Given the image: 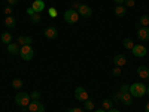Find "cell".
I'll list each match as a JSON object with an SVG mask.
<instances>
[{"instance_id":"1","label":"cell","mask_w":149,"mask_h":112,"mask_svg":"<svg viewBox=\"0 0 149 112\" xmlns=\"http://www.w3.org/2000/svg\"><path fill=\"white\" fill-rule=\"evenodd\" d=\"M128 93L133 97H136V99H140V97H143L146 94V85L143 82H134V84L130 85Z\"/></svg>"},{"instance_id":"2","label":"cell","mask_w":149,"mask_h":112,"mask_svg":"<svg viewBox=\"0 0 149 112\" xmlns=\"http://www.w3.org/2000/svg\"><path fill=\"white\" fill-rule=\"evenodd\" d=\"M30 102H31V97H30L29 93H18V94L15 96V103H17L18 106H21V108L29 106Z\"/></svg>"},{"instance_id":"3","label":"cell","mask_w":149,"mask_h":112,"mask_svg":"<svg viewBox=\"0 0 149 112\" xmlns=\"http://www.w3.org/2000/svg\"><path fill=\"white\" fill-rule=\"evenodd\" d=\"M64 21L69 22V24H76L79 21V14H78V10H74V9H69L64 12Z\"/></svg>"},{"instance_id":"4","label":"cell","mask_w":149,"mask_h":112,"mask_svg":"<svg viewBox=\"0 0 149 112\" xmlns=\"http://www.w3.org/2000/svg\"><path fill=\"white\" fill-rule=\"evenodd\" d=\"M33 54H34V51H33L31 45H24V46H21L19 55H21V58H22V60H26V61H30V60L33 58Z\"/></svg>"},{"instance_id":"5","label":"cell","mask_w":149,"mask_h":112,"mask_svg":"<svg viewBox=\"0 0 149 112\" xmlns=\"http://www.w3.org/2000/svg\"><path fill=\"white\" fill-rule=\"evenodd\" d=\"M74 97H76V100H79V102H86V100L90 99L86 90L82 88V87H78V88L74 90Z\"/></svg>"},{"instance_id":"6","label":"cell","mask_w":149,"mask_h":112,"mask_svg":"<svg viewBox=\"0 0 149 112\" xmlns=\"http://www.w3.org/2000/svg\"><path fill=\"white\" fill-rule=\"evenodd\" d=\"M131 52L134 54V57H146L148 49H146L145 45H134L131 48Z\"/></svg>"},{"instance_id":"7","label":"cell","mask_w":149,"mask_h":112,"mask_svg":"<svg viewBox=\"0 0 149 112\" xmlns=\"http://www.w3.org/2000/svg\"><path fill=\"white\" fill-rule=\"evenodd\" d=\"M27 109L30 112H45V106L39 102V100H31L30 105L27 106Z\"/></svg>"},{"instance_id":"8","label":"cell","mask_w":149,"mask_h":112,"mask_svg":"<svg viewBox=\"0 0 149 112\" xmlns=\"http://www.w3.org/2000/svg\"><path fill=\"white\" fill-rule=\"evenodd\" d=\"M78 14L79 17H84V18H90L93 15V9L90 6H86V5H81L79 9H78Z\"/></svg>"},{"instance_id":"9","label":"cell","mask_w":149,"mask_h":112,"mask_svg":"<svg viewBox=\"0 0 149 112\" xmlns=\"http://www.w3.org/2000/svg\"><path fill=\"white\" fill-rule=\"evenodd\" d=\"M137 37L140 41H149V27H139L137 29Z\"/></svg>"},{"instance_id":"10","label":"cell","mask_w":149,"mask_h":112,"mask_svg":"<svg viewBox=\"0 0 149 112\" xmlns=\"http://www.w3.org/2000/svg\"><path fill=\"white\" fill-rule=\"evenodd\" d=\"M43 34H45L46 39L52 41V39H55V37L58 36V32H57V29H55V27H48V29L43 32Z\"/></svg>"},{"instance_id":"11","label":"cell","mask_w":149,"mask_h":112,"mask_svg":"<svg viewBox=\"0 0 149 112\" xmlns=\"http://www.w3.org/2000/svg\"><path fill=\"white\" fill-rule=\"evenodd\" d=\"M31 8H33V10L36 12V14H40V12L45 9V2L43 0H34V2L31 3Z\"/></svg>"},{"instance_id":"12","label":"cell","mask_w":149,"mask_h":112,"mask_svg":"<svg viewBox=\"0 0 149 112\" xmlns=\"http://www.w3.org/2000/svg\"><path fill=\"white\" fill-rule=\"evenodd\" d=\"M119 100L122 102V105L130 106V105H133V96L130 93H121V99H119Z\"/></svg>"},{"instance_id":"13","label":"cell","mask_w":149,"mask_h":112,"mask_svg":"<svg viewBox=\"0 0 149 112\" xmlns=\"http://www.w3.org/2000/svg\"><path fill=\"white\" fill-rule=\"evenodd\" d=\"M113 63H115V66L122 67V66H125L127 58L124 57V55H121V54H118V55H115V57H113Z\"/></svg>"},{"instance_id":"14","label":"cell","mask_w":149,"mask_h":112,"mask_svg":"<svg viewBox=\"0 0 149 112\" xmlns=\"http://www.w3.org/2000/svg\"><path fill=\"white\" fill-rule=\"evenodd\" d=\"M137 75H139V78H142V79H148L149 78V69L146 66H139Z\"/></svg>"},{"instance_id":"15","label":"cell","mask_w":149,"mask_h":112,"mask_svg":"<svg viewBox=\"0 0 149 112\" xmlns=\"http://www.w3.org/2000/svg\"><path fill=\"white\" fill-rule=\"evenodd\" d=\"M31 42H33L31 37H26V36H18V37H17V43L21 45V46H24V45H31Z\"/></svg>"},{"instance_id":"16","label":"cell","mask_w":149,"mask_h":112,"mask_svg":"<svg viewBox=\"0 0 149 112\" xmlns=\"http://www.w3.org/2000/svg\"><path fill=\"white\" fill-rule=\"evenodd\" d=\"M19 51H21V48H19L18 43L10 42V43L8 45V52H9V54H19Z\"/></svg>"},{"instance_id":"17","label":"cell","mask_w":149,"mask_h":112,"mask_svg":"<svg viewBox=\"0 0 149 112\" xmlns=\"http://www.w3.org/2000/svg\"><path fill=\"white\" fill-rule=\"evenodd\" d=\"M127 14V8L124 6V5H118L116 8H115V15L116 17H124Z\"/></svg>"},{"instance_id":"18","label":"cell","mask_w":149,"mask_h":112,"mask_svg":"<svg viewBox=\"0 0 149 112\" xmlns=\"http://www.w3.org/2000/svg\"><path fill=\"white\" fill-rule=\"evenodd\" d=\"M5 24H6V27H8V29H14V27H15V24H17V20L12 17V15H9V17L5 18Z\"/></svg>"},{"instance_id":"19","label":"cell","mask_w":149,"mask_h":112,"mask_svg":"<svg viewBox=\"0 0 149 112\" xmlns=\"http://www.w3.org/2000/svg\"><path fill=\"white\" fill-rule=\"evenodd\" d=\"M0 41H2L5 45H9V43L12 42V34H10V33H8V32L2 33V36H0Z\"/></svg>"},{"instance_id":"20","label":"cell","mask_w":149,"mask_h":112,"mask_svg":"<svg viewBox=\"0 0 149 112\" xmlns=\"http://www.w3.org/2000/svg\"><path fill=\"white\" fill-rule=\"evenodd\" d=\"M139 24L142 27H148L149 26V17L148 15H143V17H140V20H139Z\"/></svg>"},{"instance_id":"21","label":"cell","mask_w":149,"mask_h":112,"mask_svg":"<svg viewBox=\"0 0 149 112\" xmlns=\"http://www.w3.org/2000/svg\"><path fill=\"white\" fill-rule=\"evenodd\" d=\"M102 108H103L104 111H109V109H112V100H110V99H104V100H103V103H102Z\"/></svg>"},{"instance_id":"22","label":"cell","mask_w":149,"mask_h":112,"mask_svg":"<svg viewBox=\"0 0 149 112\" xmlns=\"http://www.w3.org/2000/svg\"><path fill=\"white\" fill-rule=\"evenodd\" d=\"M122 45H124V48H127V49H131V48L134 46V43H133V41L130 39V37H127V39H124Z\"/></svg>"},{"instance_id":"23","label":"cell","mask_w":149,"mask_h":112,"mask_svg":"<svg viewBox=\"0 0 149 112\" xmlns=\"http://www.w3.org/2000/svg\"><path fill=\"white\" fill-rule=\"evenodd\" d=\"M30 21H31L33 24H39V22H40V14H36V12H34V14L30 17Z\"/></svg>"},{"instance_id":"24","label":"cell","mask_w":149,"mask_h":112,"mask_svg":"<svg viewBox=\"0 0 149 112\" xmlns=\"http://www.w3.org/2000/svg\"><path fill=\"white\" fill-rule=\"evenodd\" d=\"M12 87H14V88H17V90H19L21 88V87H22V81L21 79H14V81H12Z\"/></svg>"},{"instance_id":"25","label":"cell","mask_w":149,"mask_h":112,"mask_svg":"<svg viewBox=\"0 0 149 112\" xmlns=\"http://www.w3.org/2000/svg\"><path fill=\"white\" fill-rule=\"evenodd\" d=\"M85 105H84V108H85V111H93L94 109V103L90 100V99H88V100H86V102H84Z\"/></svg>"},{"instance_id":"26","label":"cell","mask_w":149,"mask_h":112,"mask_svg":"<svg viewBox=\"0 0 149 112\" xmlns=\"http://www.w3.org/2000/svg\"><path fill=\"white\" fill-rule=\"evenodd\" d=\"M48 14H49V17H51V18H57L58 17V12H57L55 8H49L48 9Z\"/></svg>"},{"instance_id":"27","label":"cell","mask_w":149,"mask_h":112,"mask_svg":"<svg viewBox=\"0 0 149 112\" xmlns=\"http://www.w3.org/2000/svg\"><path fill=\"white\" fill-rule=\"evenodd\" d=\"M30 97H31V100H39V99H40V91H31L30 93Z\"/></svg>"},{"instance_id":"28","label":"cell","mask_w":149,"mask_h":112,"mask_svg":"<svg viewBox=\"0 0 149 112\" xmlns=\"http://www.w3.org/2000/svg\"><path fill=\"white\" fill-rule=\"evenodd\" d=\"M128 90H130V85H127V84L121 85V93H128Z\"/></svg>"},{"instance_id":"29","label":"cell","mask_w":149,"mask_h":112,"mask_svg":"<svg viewBox=\"0 0 149 112\" xmlns=\"http://www.w3.org/2000/svg\"><path fill=\"white\" fill-rule=\"evenodd\" d=\"M112 73H113V76H119V75H121V67L115 66V69L112 70Z\"/></svg>"},{"instance_id":"30","label":"cell","mask_w":149,"mask_h":112,"mask_svg":"<svg viewBox=\"0 0 149 112\" xmlns=\"http://www.w3.org/2000/svg\"><path fill=\"white\" fill-rule=\"evenodd\" d=\"M5 14H6V17H9L12 14V6H6L5 8Z\"/></svg>"},{"instance_id":"31","label":"cell","mask_w":149,"mask_h":112,"mask_svg":"<svg viewBox=\"0 0 149 112\" xmlns=\"http://www.w3.org/2000/svg\"><path fill=\"white\" fill-rule=\"evenodd\" d=\"M69 112H85V109H81V108H72V109H69Z\"/></svg>"},{"instance_id":"32","label":"cell","mask_w":149,"mask_h":112,"mask_svg":"<svg viewBox=\"0 0 149 112\" xmlns=\"http://www.w3.org/2000/svg\"><path fill=\"white\" fill-rule=\"evenodd\" d=\"M125 6H128V8H131V6H134V0H125Z\"/></svg>"},{"instance_id":"33","label":"cell","mask_w":149,"mask_h":112,"mask_svg":"<svg viewBox=\"0 0 149 112\" xmlns=\"http://www.w3.org/2000/svg\"><path fill=\"white\" fill-rule=\"evenodd\" d=\"M33 14H34V10H33V8H29V9H27V15H29V17H31Z\"/></svg>"},{"instance_id":"34","label":"cell","mask_w":149,"mask_h":112,"mask_svg":"<svg viewBox=\"0 0 149 112\" xmlns=\"http://www.w3.org/2000/svg\"><path fill=\"white\" fill-rule=\"evenodd\" d=\"M17 2H18V0H8L9 6H14V5H17Z\"/></svg>"},{"instance_id":"35","label":"cell","mask_w":149,"mask_h":112,"mask_svg":"<svg viewBox=\"0 0 149 112\" xmlns=\"http://www.w3.org/2000/svg\"><path fill=\"white\" fill-rule=\"evenodd\" d=\"M79 6H81V5H79L78 2H73V9H74V10H76V9H79Z\"/></svg>"},{"instance_id":"36","label":"cell","mask_w":149,"mask_h":112,"mask_svg":"<svg viewBox=\"0 0 149 112\" xmlns=\"http://www.w3.org/2000/svg\"><path fill=\"white\" fill-rule=\"evenodd\" d=\"M113 2H115L116 5H122L124 2H125V0H113Z\"/></svg>"},{"instance_id":"37","label":"cell","mask_w":149,"mask_h":112,"mask_svg":"<svg viewBox=\"0 0 149 112\" xmlns=\"http://www.w3.org/2000/svg\"><path fill=\"white\" fill-rule=\"evenodd\" d=\"M107 112H121V111H118V109H115V108H112V109H109Z\"/></svg>"},{"instance_id":"38","label":"cell","mask_w":149,"mask_h":112,"mask_svg":"<svg viewBox=\"0 0 149 112\" xmlns=\"http://www.w3.org/2000/svg\"><path fill=\"white\" fill-rule=\"evenodd\" d=\"M94 112H106V111H104V109H103V108H100V109H95V111H94Z\"/></svg>"},{"instance_id":"39","label":"cell","mask_w":149,"mask_h":112,"mask_svg":"<svg viewBox=\"0 0 149 112\" xmlns=\"http://www.w3.org/2000/svg\"><path fill=\"white\" fill-rule=\"evenodd\" d=\"M145 109H146V112H149V102L146 103V106H145Z\"/></svg>"},{"instance_id":"40","label":"cell","mask_w":149,"mask_h":112,"mask_svg":"<svg viewBox=\"0 0 149 112\" xmlns=\"http://www.w3.org/2000/svg\"><path fill=\"white\" fill-rule=\"evenodd\" d=\"M146 91H148V94H149V87H148V88H146Z\"/></svg>"}]
</instances>
